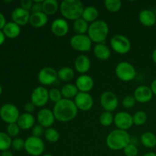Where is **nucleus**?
Instances as JSON below:
<instances>
[{"instance_id": "obj_1", "label": "nucleus", "mask_w": 156, "mask_h": 156, "mask_svg": "<svg viewBox=\"0 0 156 156\" xmlns=\"http://www.w3.org/2000/svg\"><path fill=\"white\" fill-rule=\"evenodd\" d=\"M77 107L74 101L62 98L54 104L53 112L56 120L61 123H66L74 120L78 114Z\"/></svg>"}, {"instance_id": "obj_2", "label": "nucleus", "mask_w": 156, "mask_h": 156, "mask_svg": "<svg viewBox=\"0 0 156 156\" xmlns=\"http://www.w3.org/2000/svg\"><path fill=\"white\" fill-rule=\"evenodd\" d=\"M131 143L130 135L127 131L115 129L111 131L106 138V145L110 149L119 151L124 149L125 147Z\"/></svg>"}, {"instance_id": "obj_3", "label": "nucleus", "mask_w": 156, "mask_h": 156, "mask_svg": "<svg viewBox=\"0 0 156 156\" xmlns=\"http://www.w3.org/2000/svg\"><path fill=\"white\" fill-rule=\"evenodd\" d=\"M84 5L79 0H64L60 3L59 10L66 20L76 21L82 18Z\"/></svg>"}, {"instance_id": "obj_4", "label": "nucleus", "mask_w": 156, "mask_h": 156, "mask_svg": "<svg viewBox=\"0 0 156 156\" xmlns=\"http://www.w3.org/2000/svg\"><path fill=\"white\" fill-rule=\"evenodd\" d=\"M88 36L92 42L97 44H104L109 34V26L103 20H97L89 24Z\"/></svg>"}, {"instance_id": "obj_5", "label": "nucleus", "mask_w": 156, "mask_h": 156, "mask_svg": "<svg viewBox=\"0 0 156 156\" xmlns=\"http://www.w3.org/2000/svg\"><path fill=\"white\" fill-rule=\"evenodd\" d=\"M115 74L122 82H128L133 80L136 76L135 67L129 62L123 61L119 62L115 68Z\"/></svg>"}, {"instance_id": "obj_6", "label": "nucleus", "mask_w": 156, "mask_h": 156, "mask_svg": "<svg viewBox=\"0 0 156 156\" xmlns=\"http://www.w3.org/2000/svg\"><path fill=\"white\" fill-rule=\"evenodd\" d=\"M24 150L31 156H40L45 150V144L41 138L30 136L24 141Z\"/></svg>"}, {"instance_id": "obj_7", "label": "nucleus", "mask_w": 156, "mask_h": 156, "mask_svg": "<svg viewBox=\"0 0 156 156\" xmlns=\"http://www.w3.org/2000/svg\"><path fill=\"white\" fill-rule=\"evenodd\" d=\"M111 47L118 54H126L131 50V42L126 36L116 34L111 39Z\"/></svg>"}, {"instance_id": "obj_8", "label": "nucleus", "mask_w": 156, "mask_h": 156, "mask_svg": "<svg viewBox=\"0 0 156 156\" xmlns=\"http://www.w3.org/2000/svg\"><path fill=\"white\" fill-rule=\"evenodd\" d=\"M69 43L70 46L73 50L78 52L85 53V52L90 51L92 41H91L88 35L76 34L72 37Z\"/></svg>"}, {"instance_id": "obj_9", "label": "nucleus", "mask_w": 156, "mask_h": 156, "mask_svg": "<svg viewBox=\"0 0 156 156\" xmlns=\"http://www.w3.org/2000/svg\"><path fill=\"white\" fill-rule=\"evenodd\" d=\"M19 116L18 108L12 104H5L0 108V118L8 124L17 123Z\"/></svg>"}, {"instance_id": "obj_10", "label": "nucleus", "mask_w": 156, "mask_h": 156, "mask_svg": "<svg viewBox=\"0 0 156 156\" xmlns=\"http://www.w3.org/2000/svg\"><path fill=\"white\" fill-rule=\"evenodd\" d=\"M100 104L105 111L112 113L118 108L119 99L113 91H106L101 95Z\"/></svg>"}, {"instance_id": "obj_11", "label": "nucleus", "mask_w": 156, "mask_h": 156, "mask_svg": "<svg viewBox=\"0 0 156 156\" xmlns=\"http://www.w3.org/2000/svg\"><path fill=\"white\" fill-rule=\"evenodd\" d=\"M49 100V91L42 85L36 87L30 95V101L37 108L45 106Z\"/></svg>"}, {"instance_id": "obj_12", "label": "nucleus", "mask_w": 156, "mask_h": 156, "mask_svg": "<svg viewBox=\"0 0 156 156\" xmlns=\"http://www.w3.org/2000/svg\"><path fill=\"white\" fill-rule=\"evenodd\" d=\"M37 79L42 85H44V86L51 85L57 80V71L52 67H44L38 73Z\"/></svg>"}, {"instance_id": "obj_13", "label": "nucleus", "mask_w": 156, "mask_h": 156, "mask_svg": "<svg viewBox=\"0 0 156 156\" xmlns=\"http://www.w3.org/2000/svg\"><path fill=\"white\" fill-rule=\"evenodd\" d=\"M114 123L117 129L127 131L133 125V116L126 111H120L114 116Z\"/></svg>"}, {"instance_id": "obj_14", "label": "nucleus", "mask_w": 156, "mask_h": 156, "mask_svg": "<svg viewBox=\"0 0 156 156\" xmlns=\"http://www.w3.org/2000/svg\"><path fill=\"white\" fill-rule=\"evenodd\" d=\"M74 102L78 110L82 111H90L94 105V99L89 93L79 92L74 98Z\"/></svg>"}, {"instance_id": "obj_15", "label": "nucleus", "mask_w": 156, "mask_h": 156, "mask_svg": "<svg viewBox=\"0 0 156 156\" xmlns=\"http://www.w3.org/2000/svg\"><path fill=\"white\" fill-rule=\"evenodd\" d=\"M37 120L38 122V124L47 129V128L52 127L56 120V118H55L53 111L49 108H42L38 111L37 114Z\"/></svg>"}, {"instance_id": "obj_16", "label": "nucleus", "mask_w": 156, "mask_h": 156, "mask_svg": "<svg viewBox=\"0 0 156 156\" xmlns=\"http://www.w3.org/2000/svg\"><path fill=\"white\" fill-rule=\"evenodd\" d=\"M50 30L55 36L62 37L68 34L69 30V25L66 20L64 18H56L52 22Z\"/></svg>"}, {"instance_id": "obj_17", "label": "nucleus", "mask_w": 156, "mask_h": 156, "mask_svg": "<svg viewBox=\"0 0 156 156\" xmlns=\"http://www.w3.org/2000/svg\"><path fill=\"white\" fill-rule=\"evenodd\" d=\"M133 96L136 102L146 104L152 100L153 97V93L150 87L146 86V85H140L135 89Z\"/></svg>"}, {"instance_id": "obj_18", "label": "nucleus", "mask_w": 156, "mask_h": 156, "mask_svg": "<svg viewBox=\"0 0 156 156\" xmlns=\"http://www.w3.org/2000/svg\"><path fill=\"white\" fill-rule=\"evenodd\" d=\"M30 16V12L22 9L21 7H18L14 9L11 15L12 21L19 25L20 27L26 25L27 23H29Z\"/></svg>"}, {"instance_id": "obj_19", "label": "nucleus", "mask_w": 156, "mask_h": 156, "mask_svg": "<svg viewBox=\"0 0 156 156\" xmlns=\"http://www.w3.org/2000/svg\"><path fill=\"white\" fill-rule=\"evenodd\" d=\"M75 85L77 87L79 92L89 93L94 87V82L91 76L84 74L81 75L77 78Z\"/></svg>"}, {"instance_id": "obj_20", "label": "nucleus", "mask_w": 156, "mask_h": 156, "mask_svg": "<svg viewBox=\"0 0 156 156\" xmlns=\"http://www.w3.org/2000/svg\"><path fill=\"white\" fill-rule=\"evenodd\" d=\"M139 21L145 27H152L156 23L155 12L150 9H143L139 14Z\"/></svg>"}, {"instance_id": "obj_21", "label": "nucleus", "mask_w": 156, "mask_h": 156, "mask_svg": "<svg viewBox=\"0 0 156 156\" xmlns=\"http://www.w3.org/2000/svg\"><path fill=\"white\" fill-rule=\"evenodd\" d=\"M91 61L85 55H79L75 60L74 66L76 71L81 75H84L89 71L91 69Z\"/></svg>"}, {"instance_id": "obj_22", "label": "nucleus", "mask_w": 156, "mask_h": 156, "mask_svg": "<svg viewBox=\"0 0 156 156\" xmlns=\"http://www.w3.org/2000/svg\"><path fill=\"white\" fill-rule=\"evenodd\" d=\"M47 22H48V16L43 12L30 14L29 23L32 27L35 28H41L44 27Z\"/></svg>"}, {"instance_id": "obj_23", "label": "nucleus", "mask_w": 156, "mask_h": 156, "mask_svg": "<svg viewBox=\"0 0 156 156\" xmlns=\"http://www.w3.org/2000/svg\"><path fill=\"white\" fill-rule=\"evenodd\" d=\"M35 118L31 114L29 113H23L20 114L19 118L17 121V124L20 127V129L23 130H27L30 128H33L34 126Z\"/></svg>"}, {"instance_id": "obj_24", "label": "nucleus", "mask_w": 156, "mask_h": 156, "mask_svg": "<svg viewBox=\"0 0 156 156\" xmlns=\"http://www.w3.org/2000/svg\"><path fill=\"white\" fill-rule=\"evenodd\" d=\"M94 56L100 60L105 61L111 56V50L105 44H97L93 49Z\"/></svg>"}, {"instance_id": "obj_25", "label": "nucleus", "mask_w": 156, "mask_h": 156, "mask_svg": "<svg viewBox=\"0 0 156 156\" xmlns=\"http://www.w3.org/2000/svg\"><path fill=\"white\" fill-rule=\"evenodd\" d=\"M2 31L6 37L15 39L18 37L21 34V27L13 21H10L6 23L5 27H3Z\"/></svg>"}, {"instance_id": "obj_26", "label": "nucleus", "mask_w": 156, "mask_h": 156, "mask_svg": "<svg viewBox=\"0 0 156 156\" xmlns=\"http://www.w3.org/2000/svg\"><path fill=\"white\" fill-rule=\"evenodd\" d=\"M99 12L97 8L94 6H87L84 9L82 15V18L88 23H93L96 21L98 18Z\"/></svg>"}, {"instance_id": "obj_27", "label": "nucleus", "mask_w": 156, "mask_h": 156, "mask_svg": "<svg viewBox=\"0 0 156 156\" xmlns=\"http://www.w3.org/2000/svg\"><path fill=\"white\" fill-rule=\"evenodd\" d=\"M43 12L47 16L53 15L59 9V5L56 0H44L42 3Z\"/></svg>"}, {"instance_id": "obj_28", "label": "nucleus", "mask_w": 156, "mask_h": 156, "mask_svg": "<svg viewBox=\"0 0 156 156\" xmlns=\"http://www.w3.org/2000/svg\"><path fill=\"white\" fill-rule=\"evenodd\" d=\"M140 142L144 147L152 149L156 146V136L152 132H145L140 137Z\"/></svg>"}, {"instance_id": "obj_29", "label": "nucleus", "mask_w": 156, "mask_h": 156, "mask_svg": "<svg viewBox=\"0 0 156 156\" xmlns=\"http://www.w3.org/2000/svg\"><path fill=\"white\" fill-rule=\"evenodd\" d=\"M79 92V91L77 87L73 84H66V85H63L61 88L62 98L66 99H69V100L75 98Z\"/></svg>"}, {"instance_id": "obj_30", "label": "nucleus", "mask_w": 156, "mask_h": 156, "mask_svg": "<svg viewBox=\"0 0 156 156\" xmlns=\"http://www.w3.org/2000/svg\"><path fill=\"white\" fill-rule=\"evenodd\" d=\"M58 79L62 82H68L73 80L75 77V73L70 67H62L57 71Z\"/></svg>"}, {"instance_id": "obj_31", "label": "nucleus", "mask_w": 156, "mask_h": 156, "mask_svg": "<svg viewBox=\"0 0 156 156\" xmlns=\"http://www.w3.org/2000/svg\"><path fill=\"white\" fill-rule=\"evenodd\" d=\"M88 27H89L88 23L82 18L74 21L73 23V29L76 34H85L88 33Z\"/></svg>"}, {"instance_id": "obj_32", "label": "nucleus", "mask_w": 156, "mask_h": 156, "mask_svg": "<svg viewBox=\"0 0 156 156\" xmlns=\"http://www.w3.org/2000/svg\"><path fill=\"white\" fill-rule=\"evenodd\" d=\"M44 137H45L46 140L49 143H55L59 141V138H60V134L56 129L53 127H50L45 129Z\"/></svg>"}, {"instance_id": "obj_33", "label": "nucleus", "mask_w": 156, "mask_h": 156, "mask_svg": "<svg viewBox=\"0 0 156 156\" xmlns=\"http://www.w3.org/2000/svg\"><path fill=\"white\" fill-rule=\"evenodd\" d=\"M12 138L7 134V133L0 132V151L9 150L12 147Z\"/></svg>"}, {"instance_id": "obj_34", "label": "nucleus", "mask_w": 156, "mask_h": 156, "mask_svg": "<svg viewBox=\"0 0 156 156\" xmlns=\"http://www.w3.org/2000/svg\"><path fill=\"white\" fill-rule=\"evenodd\" d=\"M105 6L109 12L116 13L121 9L122 2L120 0H106L105 1Z\"/></svg>"}, {"instance_id": "obj_35", "label": "nucleus", "mask_w": 156, "mask_h": 156, "mask_svg": "<svg viewBox=\"0 0 156 156\" xmlns=\"http://www.w3.org/2000/svg\"><path fill=\"white\" fill-rule=\"evenodd\" d=\"M114 116L111 112L104 111L99 117V122L103 126H110L114 123Z\"/></svg>"}, {"instance_id": "obj_36", "label": "nucleus", "mask_w": 156, "mask_h": 156, "mask_svg": "<svg viewBox=\"0 0 156 156\" xmlns=\"http://www.w3.org/2000/svg\"><path fill=\"white\" fill-rule=\"evenodd\" d=\"M147 120L148 116L145 111H136V112L133 115V124L136 125V126H142V125L145 124V123L147 122Z\"/></svg>"}, {"instance_id": "obj_37", "label": "nucleus", "mask_w": 156, "mask_h": 156, "mask_svg": "<svg viewBox=\"0 0 156 156\" xmlns=\"http://www.w3.org/2000/svg\"><path fill=\"white\" fill-rule=\"evenodd\" d=\"M62 98H62V93H61V90L56 88H53L49 90V99L54 104L59 102Z\"/></svg>"}, {"instance_id": "obj_38", "label": "nucleus", "mask_w": 156, "mask_h": 156, "mask_svg": "<svg viewBox=\"0 0 156 156\" xmlns=\"http://www.w3.org/2000/svg\"><path fill=\"white\" fill-rule=\"evenodd\" d=\"M20 127L18 126V125L17 124V123H10V124H8L7 128H6V132L7 134L9 136L12 138V137H16L18 136V134H19Z\"/></svg>"}, {"instance_id": "obj_39", "label": "nucleus", "mask_w": 156, "mask_h": 156, "mask_svg": "<svg viewBox=\"0 0 156 156\" xmlns=\"http://www.w3.org/2000/svg\"><path fill=\"white\" fill-rule=\"evenodd\" d=\"M136 101L133 95H127L123 98L122 100V105L126 109L133 108L136 105Z\"/></svg>"}, {"instance_id": "obj_40", "label": "nucleus", "mask_w": 156, "mask_h": 156, "mask_svg": "<svg viewBox=\"0 0 156 156\" xmlns=\"http://www.w3.org/2000/svg\"><path fill=\"white\" fill-rule=\"evenodd\" d=\"M138 152V148L133 143H129L123 149V153H124L125 156H137Z\"/></svg>"}, {"instance_id": "obj_41", "label": "nucleus", "mask_w": 156, "mask_h": 156, "mask_svg": "<svg viewBox=\"0 0 156 156\" xmlns=\"http://www.w3.org/2000/svg\"><path fill=\"white\" fill-rule=\"evenodd\" d=\"M24 141L21 138H15L12 142V148L15 151H21L24 149Z\"/></svg>"}, {"instance_id": "obj_42", "label": "nucleus", "mask_w": 156, "mask_h": 156, "mask_svg": "<svg viewBox=\"0 0 156 156\" xmlns=\"http://www.w3.org/2000/svg\"><path fill=\"white\" fill-rule=\"evenodd\" d=\"M44 133H45V129L40 124L34 125V126L32 128V136L35 137L41 138V136H44Z\"/></svg>"}, {"instance_id": "obj_43", "label": "nucleus", "mask_w": 156, "mask_h": 156, "mask_svg": "<svg viewBox=\"0 0 156 156\" xmlns=\"http://www.w3.org/2000/svg\"><path fill=\"white\" fill-rule=\"evenodd\" d=\"M33 2H34V4L31 9L32 13L43 12L42 3L44 1H43V0H35V1H33Z\"/></svg>"}, {"instance_id": "obj_44", "label": "nucleus", "mask_w": 156, "mask_h": 156, "mask_svg": "<svg viewBox=\"0 0 156 156\" xmlns=\"http://www.w3.org/2000/svg\"><path fill=\"white\" fill-rule=\"evenodd\" d=\"M20 4H21V7L22 9L29 12V11H31L34 2L31 1V0H22V1H21Z\"/></svg>"}, {"instance_id": "obj_45", "label": "nucleus", "mask_w": 156, "mask_h": 156, "mask_svg": "<svg viewBox=\"0 0 156 156\" xmlns=\"http://www.w3.org/2000/svg\"><path fill=\"white\" fill-rule=\"evenodd\" d=\"M35 108H36V106H35V105H34L31 101H30V102H27V103L26 104L25 106H24V110H25L26 113L31 114L32 112H34V111Z\"/></svg>"}, {"instance_id": "obj_46", "label": "nucleus", "mask_w": 156, "mask_h": 156, "mask_svg": "<svg viewBox=\"0 0 156 156\" xmlns=\"http://www.w3.org/2000/svg\"><path fill=\"white\" fill-rule=\"evenodd\" d=\"M6 19H5V17L4 16L2 12H0V30H2L3 27H5V25L6 24Z\"/></svg>"}, {"instance_id": "obj_47", "label": "nucleus", "mask_w": 156, "mask_h": 156, "mask_svg": "<svg viewBox=\"0 0 156 156\" xmlns=\"http://www.w3.org/2000/svg\"><path fill=\"white\" fill-rule=\"evenodd\" d=\"M150 88L151 90H152L153 94H155L156 95V79H154V80L152 82V83H151Z\"/></svg>"}, {"instance_id": "obj_48", "label": "nucleus", "mask_w": 156, "mask_h": 156, "mask_svg": "<svg viewBox=\"0 0 156 156\" xmlns=\"http://www.w3.org/2000/svg\"><path fill=\"white\" fill-rule=\"evenodd\" d=\"M5 37H6L5 35L4 34L2 30H0V46H2L3 44H4L5 41Z\"/></svg>"}, {"instance_id": "obj_49", "label": "nucleus", "mask_w": 156, "mask_h": 156, "mask_svg": "<svg viewBox=\"0 0 156 156\" xmlns=\"http://www.w3.org/2000/svg\"><path fill=\"white\" fill-rule=\"evenodd\" d=\"M1 156H13V154H12V152L11 151L5 150L2 152Z\"/></svg>"}, {"instance_id": "obj_50", "label": "nucleus", "mask_w": 156, "mask_h": 156, "mask_svg": "<svg viewBox=\"0 0 156 156\" xmlns=\"http://www.w3.org/2000/svg\"><path fill=\"white\" fill-rule=\"evenodd\" d=\"M152 60H153V62L156 64V49H155V50H153V52H152Z\"/></svg>"}, {"instance_id": "obj_51", "label": "nucleus", "mask_w": 156, "mask_h": 156, "mask_svg": "<svg viewBox=\"0 0 156 156\" xmlns=\"http://www.w3.org/2000/svg\"><path fill=\"white\" fill-rule=\"evenodd\" d=\"M143 156H156V153H155V152H147V153L145 154Z\"/></svg>"}, {"instance_id": "obj_52", "label": "nucleus", "mask_w": 156, "mask_h": 156, "mask_svg": "<svg viewBox=\"0 0 156 156\" xmlns=\"http://www.w3.org/2000/svg\"><path fill=\"white\" fill-rule=\"evenodd\" d=\"M2 93V85H0V96H1Z\"/></svg>"}, {"instance_id": "obj_53", "label": "nucleus", "mask_w": 156, "mask_h": 156, "mask_svg": "<svg viewBox=\"0 0 156 156\" xmlns=\"http://www.w3.org/2000/svg\"><path fill=\"white\" fill-rule=\"evenodd\" d=\"M43 156H53V155H51V154H45V155H44Z\"/></svg>"}, {"instance_id": "obj_54", "label": "nucleus", "mask_w": 156, "mask_h": 156, "mask_svg": "<svg viewBox=\"0 0 156 156\" xmlns=\"http://www.w3.org/2000/svg\"><path fill=\"white\" fill-rule=\"evenodd\" d=\"M4 2H5V3H9V2H12V1H5Z\"/></svg>"}, {"instance_id": "obj_55", "label": "nucleus", "mask_w": 156, "mask_h": 156, "mask_svg": "<svg viewBox=\"0 0 156 156\" xmlns=\"http://www.w3.org/2000/svg\"><path fill=\"white\" fill-rule=\"evenodd\" d=\"M155 16H156V8H155Z\"/></svg>"}, {"instance_id": "obj_56", "label": "nucleus", "mask_w": 156, "mask_h": 156, "mask_svg": "<svg viewBox=\"0 0 156 156\" xmlns=\"http://www.w3.org/2000/svg\"></svg>"}]
</instances>
